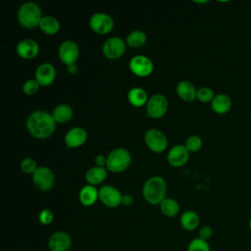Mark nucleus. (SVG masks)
Wrapping results in <instances>:
<instances>
[{
    "mask_svg": "<svg viewBox=\"0 0 251 251\" xmlns=\"http://www.w3.org/2000/svg\"><path fill=\"white\" fill-rule=\"evenodd\" d=\"M38 52L39 45L35 40L31 38L23 39L17 45V53L20 57L24 59L34 58L38 54Z\"/></svg>",
    "mask_w": 251,
    "mask_h": 251,
    "instance_id": "obj_16",
    "label": "nucleus"
},
{
    "mask_svg": "<svg viewBox=\"0 0 251 251\" xmlns=\"http://www.w3.org/2000/svg\"><path fill=\"white\" fill-rule=\"evenodd\" d=\"M39 27L44 33L55 34L60 29V23L53 16H44L39 23Z\"/></svg>",
    "mask_w": 251,
    "mask_h": 251,
    "instance_id": "obj_25",
    "label": "nucleus"
},
{
    "mask_svg": "<svg viewBox=\"0 0 251 251\" xmlns=\"http://www.w3.org/2000/svg\"><path fill=\"white\" fill-rule=\"evenodd\" d=\"M20 166H21V170L25 174H33L38 168L36 166L35 161L31 158H24L21 161Z\"/></svg>",
    "mask_w": 251,
    "mask_h": 251,
    "instance_id": "obj_31",
    "label": "nucleus"
},
{
    "mask_svg": "<svg viewBox=\"0 0 251 251\" xmlns=\"http://www.w3.org/2000/svg\"><path fill=\"white\" fill-rule=\"evenodd\" d=\"M129 69L138 76H147L152 73L154 65L148 57L144 55H136L130 59Z\"/></svg>",
    "mask_w": 251,
    "mask_h": 251,
    "instance_id": "obj_11",
    "label": "nucleus"
},
{
    "mask_svg": "<svg viewBox=\"0 0 251 251\" xmlns=\"http://www.w3.org/2000/svg\"><path fill=\"white\" fill-rule=\"evenodd\" d=\"M56 76V70L50 63L40 64L35 71V79L42 86H47L53 82Z\"/></svg>",
    "mask_w": 251,
    "mask_h": 251,
    "instance_id": "obj_14",
    "label": "nucleus"
},
{
    "mask_svg": "<svg viewBox=\"0 0 251 251\" xmlns=\"http://www.w3.org/2000/svg\"><path fill=\"white\" fill-rule=\"evenodd\" d=\"M18 19L23 26L26 28L35 27L36 25H39V23L42 19L41 9L34 2H25L19 8Z\"/></svg>",
    "mask_w": 251,
    "mask_h": 251,
    "instance_id": "obj_3",
    "label": "nucleus"
},
{
    "mask_svg": "<svg viewBox=\"0 0 251 251\" xmlns=\"http://www.w3.org/2000/svg\"><path fill=\"white\" fill-rule=\"evenodd\" d=\"M128 101L135 107H140L147 103L148 96L146 91L141 87H133L127 93Z\"/></svg>",
    "mask_w": 251,
    "mask_h": 251,
    "instance_id": "obj_24",
    "label": "nucleus"
},
{
    "mask_svg": "<svg viewBox=\"0 0 251 251\" xmlns=\"http://www.w3.org/2000/svg\"><path fill=\"white\" fill-rule=\"evenodd\" d=\"M38 220L39 222L44 225V226H48L50 225L53 220H54V214L51 210L49 209H43L39 212V215H38Z\"/></svg>",
    "mask_w": 251,
    "mask_h": 251,
    "instance_id": "obj_33",
    "label": "nucleus"
},
{
    "mask_svg": "<svg viewBox=\"0 0 251 251\" xmlns=\"http://www.w3.org/2000/svg\"><path fill=\"white\" fill-rule=\"evenodd\" d=\"M89 25L93 31L100 34H105L112 30L114 26V21L110 15L99 12L93 14L90 17Z\"/></svg>",
    "mask_w": 251,
    "mask_h": 251,
    "instance_id": "obj_9",
    "label": "nucleus"
},
{
    "mask_svg": "<svg viewBox=\"0 0 251 251\" xmlns=\"http://www.w3.org/2000/svg\"><path fill=\"white\" fill-rule=\"evenodd\" d=\"M68 71L70 74H75L76 71H77V67L75 64H72V65H69L68 66Z\"/></svg>",
    "mask_w": 251,
    "mask_h": 251,
    "instance_id": "obj_37",
    "label": "nucleus"
},
{
    "mask_svg": "<svg viewBox=\"0 0 251 251\" xmlns=\"http://www.w3.org/2000/svg\"><path fill=\"white\" fill-rule=\"evenodd\" d=\"M196 3H207L208 1H195Z\"/></svg>",
    "mask_w": 251,
    "mask_h": 251,
    "instance_id": "obj_39",
    "label": "nucleus"
},
{
    "mask_svg": "<svg viewBox=\"0 0 251 251\" xmlns=\"http://www.w3.org/2000/svg\"><path fill=\"white\" fill-rule=\"evenodd\" d=\"M213 236V228L210 226H203L200 227L198 231V237L205 240L209 241Z\"/></svg>",
    "mask_w": 251,
    "mask_h": 251,
    "instance_id": "obj_34",
    "label": "nucleus"
},
{
    "mask_svg": "<svg viewBox=\"0 0 251 251\" xmlns=\"http://www.w3.org/2000/svg\"><path fill=\"white\" fill-rule=\"evenodd\" d=\"M133 203V197L130 194H125L122 198V204L125 206H130Z\"/></svg>",
    "mask_w": 251,
    "mask_h": 251,
    "instance_id": "obj_36",
    "label": "nucleus"
},
{
    "mask_svg": "<svg viewBox=\"0 0 251 251\" xmlns=\"http://www.w3.org/2000/svg\"><path fill=\"white\" fill-rule=\"evenodd\" d=\"M248 226H249V228H250V230H251V217H250V219H249V221H248Z\"/></svg>",
    "mask_w": 251,
    "mask_h": 251,
    "instance_id": "obj_38",
    "label": "nucleus"
},
{
    "mask_svg": "<svg viewBox=\"0 0 251 251\" xmlns=\"http://www.w3.org/2000/svg\"><path fill=\"white\" fill-rule=\"evenodd\" d=\"M87 138V132L83 127L75 126L71 128L65 135V142L69 147H78L82 145Z\"/></svg>",
    "mask_w": 251,
    "mask_h": 251,
    "instance_id": "obj_17",
    "label": "nucleus"
},
{
    "mask_svg": "<svg viewBox=\"0 0 251 251\" xmlns=\"http://www.w3.org/2000/svg\"><path fill=\"white\" fill-rule=\"evenodd\" d=\"M130 161V153L126 148H115L107 156L106 168L113 173H121L129 166Z\"/></svg>",
    "mask_w": 251,
    "mask_h": 251,
    "instance_id": "obj_4",
    "label": "nucleus"
},
{
    "mask_svg": "<svg viewBox=\"0 0 251 251\" xmlns=\"http://www.w3.org/2000/svg\"><path fill=\"white\" fill-rule=\"evenodd\" d=\"M202 144H203V142H202V139L200 136L191 135L186 139L184 146L186 147V149L189 152H197L198 150L201 149Z\"/></svg>",
    "mask_w": 251,
    "mask_h": 251,
    "instance_id": "obj_29",
    "label": "nucleus"
},
{
    "mask_svg": "<svg viewBox=\"0 0 251 251\" xmlns=\"http://www.w3.org/2000/svg\"><path fill=\"white\" fill-rule=\"evenodd\" d=\"M32 181L39 190L46 191L52 188L55 181V176L49 168L38 167L32 174Z\"/></svg>",
    "mask_w": 251,
    "mask_h": 251,
    "instance_id": "obj_8",
    "label": "nucleus"
},
{
    "mask_svg": "<svg viewBox=\"0 0 251 251\" xmlns=\"http://www.w3.org/2000/svg\"><path fill=\"white\" fill-rule=\"evenodd\" d=\"M94 162L98 167H104L107 165V157H105L104 155H101V154L97 155L94 159Z\"/></svg>",
    "mask_w": 251,
    "mask_h": 251,
    "instance_id": "obj_35",
    "label": "nucleus"
},
{
    "mask_svg": "<svg viewBox=\"0 0 251 251\" xmlns=\"http://www.w3.org/2000/svg\"><path fill=\"white\" fill-rule=\"evenodd\" d=\"M147 36L142 30H133L126 37V44L133 48H139L145 44Z\"/></svg>",
    "mask_w": 251,
    "mask_h": 251,
    "instance_id": "obj_27",
    "label": "nucleus"
},
{
    "mask_svg": "<svg viewBox=\"0 0 251 251\" xmlns=\"http://www.w3.org/2000/svg\"><path fill=\"white\" fill-rule=\"evenodd\" d=\"M78 199L83 206H92L97 199H99V190H97L94 185L86 184L80 188L78 192Z\"/></svg>",
    "mask_w": 251,
    "mask_h": 251,
    "instance_id": "obj_19",
    "label": "nucleus"
},
{
    "mask_svg": "<svg viewBox=\"0 0 251 251\" xmlns=\"http://www.w3.org/2000/svg\"><path fill=\"white\" fill-rule=\"evenodd\" d=\"M179 223L183 229L187 231H192L198 227L200 224V218L196 212L192 210H187L181 214Z\"/></svg>",
    "mask_w": 251,
    "mask_h": 251,
    "instance_id": "obj_20",
    "label": "nucleus"
},
{
    "mask_svg": "<svg viewBox=\"0 0 251 251\" xmlns=\"http://www.w3.org/2000/svg\"><path fill=\"white\" fill-rule=\"evenodd\" d=\"M160 211L168 218L176 217L179 212V204L173 198H165L160 203Z\"/></svg>",
    "mask_w": 251,
    "mask_h": 251,
    "instance_id": "obj_26",
    "label": "nucleus"
},
{
    "mask_svg": "<svg viewBox=\"0 0 251 251\" xmlns=\"http://www.w3.org/2000/svg\"><path fill=\"white\" fill-rule=\"evenodd\" d=\"M176 93L178 97H180L182 100L191 102L196 98L197 90L195 89V86L187 80L179 81L176 85Z\"/></svg>",
    "mask_w": 251,
    "mask_h": 251,
    "instance_id": "obj_21",
    "label": "nucleus"
},
{
    "mask_svg": "<svg viewBox=\"0 0 251 251\" xmlns=\"http://www.w3.org/2000/svg\"><path fill=\"white\" fill-rule=\"evenodd\" d=\"M58 53L61 61L69 66L75 64L77 60L79 55V49L77 44L74 40L68 39L60 44Z\"/></svg>",
    "mask_w": 251,
    "mask_h": 251,
    "instance_id": "obj_12",
    "label": "nucleus"
},
{
    "mask_svg": "<svg viewBox=\"0 0 251 251\" xmlns=\"http://www.w3.org/2000/svg\"><path fill=\"white\" fill-rule=\"evenodd\" d=\"M73 239L70 233L64 230L53 232L47 241L49 251H69L72 248Z\"/></svg>",
    "mask_w": 251,
    "mask_h": 251,
    "instance_id": "obj_6",
    "label": "nucleus"
},
{
    "mask_svg": "<svg viewBox=\"0 0 251 251\" xmlns=\"http://www.w3.org/2000/svg\"><path fill=\"white\" fill-rule=\"evenodd\" d=\"M73 109L67 104H60L53 109L52 116L57 123H67L73 118Z\"/></svg>",
    "mask_w": 251,
    "mask_h": 251,
    "instance_id": "obj_23",
    "label": "nucleus"
},
{
    "mask_svg": "<svg viewBox=\"0 0 251 251\" xmlns=\"http://www.w3.org/2000/svg\"><path fill=\"white\" fill-rule=\"evenodd\" d=\"M231 105H232V102L230 97L225 93L216 94L213 100L211 101L212 110L219 115L227 113L230 110Z\"/></svg>",
    "mask_w": 251,
    "mask_h": 251,
    "instance_id": "obj_18",
    "label": "nucleus"
},
{
    "mask_svg": "<svg viewBox=\"0 0 251 251\" xmlns=\"http://www.w3.org/2000/svg\"><path fill=\"white\" fill-rule=\"evenodd\" d=\"M142 194L148 203L152 205H160L167 194L166 180L159 176L149 177L143 185Z\"/></svg>",
    "mask_w": 251,
    "mask_h": 251,
    "instance_id": "obj_2",
    "label": "nucleus"
},
{
    "mask_svg": "<svg viewBox=\"0 0 251 251\" xmlns=\"http://www.w3.org/2000/svg\"><path fill=\"white\" fill-rule=\"evenodd\" d=\"M187 251H211L209 241H205L199 237L190 240L187 245Z\"/></svg>",
    "mask_w": 251,
    "mask_h": 251,
    "instance_id": "obj_28",
    "label": "nucleus"
},
{
    "mask_svg": "<svg viewBox=\"0 0 251 251\" xmlns=\"http://www.w3.org/2000/svg\"><path fill=\"white\" fill-rule=\"evenodd\" d=\"M103 53L109 59L120 58L126 51V42L118 36L108 38L103 44Z\"/></svg>",
    "mask_w": 251,
    "mask_h": 251,
    "instance_id": "obj_13",
    "label": "nucleus"
},
{
    "mask_svg": "<svg viewBox=\"0 0 251 251\" xmlns=\"http://www.w3.org/2000/svg\"><path fill=\"white\" fill-rule=\"evenodd\" d=\"M144 139L147 147L156 153L163 152L168 146V139L165 133L157 128H151L147 130Z\"/></svg>",
    "mask_w": 251,
    "mask_h": 251,
    "instance_id": "obj_7",
    "label": "nucleus"
},
{
    "mask_svg": "<svg viewBox=\"0 0 251 251\" xmlns=\"http://www.w3.org/2000/svg\"><path fill=\"white\" fill-rule=\"evenodd\" d=\"M55 120L52 114L37 110L32 112L26 120V126L31 135L37 138H46L56 129Z\"/></svg>",
    "mask_w": 251,
    "mask_h": 251,
    "instance_id": "obj_1",
    "label": "nucleus"
},
{
    "mask_svg": "<svg viewBox=\"0 0 251 251\" xmlns=\"http://www.w3.org/2000/svg\"><path fill=\"white\" fill-rule=\"evenodd\" d=\"M214 97H215L214 91H213V89H211L210 87L204 86V87H200V88L197 90L196 98H197L199 101L203 102V103L211 102Z\"/></svg>",
    "mask_w": 251,
    "mask_h": 251,
    "instance_id": "obj_30",
    "label": "nucleus"
},
{
    "mask_svg": "<svg viewBox=\"0 0 251 251\" xmlns=\"http://www.w3.org/2000/svg\"><path fill=\"white\" fill-rule=\"evenodd\" d=\"M169 107L167 98L160 93L152 95L146 103L147 115L154 119H159L163 117Z\"/></svg>",
    "mask_w": 251,
    "mask_h": 251,
    "instance_id": "obj_5",
    "label": "nucleus"
},
{
    "mask_svg": "<svg viewBox=\"0 0 251 251\" xmlns=\"http://www.w3.org/2000/svg\"><path fill=\"white\" fill-rule=\"evenodd\" d=\"M189 159V151L184 145L177 144L168 152V161L174 167L183 166Z\"/></svg>",
    "mask_w": 251,
    "mask_h": 251,
    "instance_id": "obj_15",
    "label": "nucleus"
},
{
    "mask_svg": "<svg viewBox=\"0 0 251 251\" xmlns=\"http://www.w3.org/2000/svg\"><path fill=\"white\" fill-rule=\"evenodd\" d=\"M106 176H107V170L104 167H98V166L90 168L85 174V179L91 185L101 183L102 181L105 180Z\"/></svg>",
    "mask_w": 251,
    "mask_h": 251,
    "instance_id": "obj_22",
    "label": "nucleus"
},
{
    "mask_svg": "<svg viewBox=\"0 0 251 251\" xmlns=\"http://www.w3.org/2000/svg\"><path fill=\"white\" fill-rule=\"evenodd\" d=\"M39 85L36 79H28L23 84V91L26 95H33L38 90Z\"/></svg>",
    "mask_w": 251,
    "mask_h": 251,
    "instance_id": "obj_32",
    "label": "nucleus"
},
{
    "mask_svg": "<svg viewBox=\"0 0 251 251\" xmlns=\"http://www.w3.org/2000/svg\"><path fill=\"white\" fill-rule=\"evenodd\" d=\"M123 194L121 191L112 185H103L99 189L100 201L109 208H117L122 204Z\"/></svg>",
    "mask_w": 251,
    "mask_h": 251,
    "instance_id": "obj_10",
    "label": "nucleus"
}]
</instances>
